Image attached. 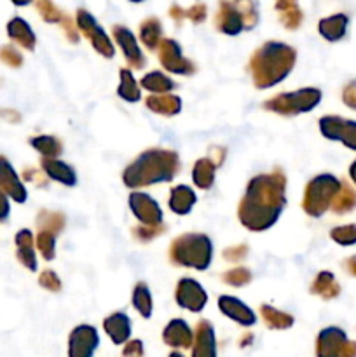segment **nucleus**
Here are the masks:
<instances>
[{
  "label": "nucleus",
  "instance_id": "nucleus-1",
  "mask_svg": "<svg viewBox=\"0 0 356 357\" xmlns=\"http://www.w3.org/2000/svg\"><path fill=\"white\" fill-rule=\"evenodd\" d=\"M342 183L335 176L330 174H323V176L313 180V183L307 188L306 197V208L307 213L318 216L321 213L327 211L330 202L337 197L339 190H341Z\"/></svg>",
  "mask_w": 356,
  "mask_h": 357
},
{
  "label": "nucleus",
  "instance_id": "nucleus-2",
  "mask_svg": "<svg viewBox=\"0 0 356 357\" xmlns=\"http://www.w3.org/2000/svg\"><path fill=\"white\" fill-rule=\"evenodd\" d=\"M320 357H356V344L339 328H328L320 335Z\"/></svg>",
  "mask_w": 356,
  "mask_h": 357
},
{
  "label": "nucleus",
  "instance_id": "nucleus-3",
  "mask_svg": "<svg viewBox=\"0 0 356 357\" xmlns=\"http://www.w3.org/2000/svg\"><path fill=\"white\" fill-rule=\"evenodd\" d=\"M180 246L178 260L187 264L188 267H208L209 261V243L202 236H194L192 239H184L177 243Z\"/></svg>",
  "mask_w": 356,
  "mask_h": 357
},
{
  "label": "nucleus",
  "instance_id": "nucleus-4",
  "mask_svg": "<svg viewBox=\"0 0 356 357\" xmlns=\"http://www.w3.org/2000/svg\"><path fill=\"white\" fill-rule=\"evenodd\" d=\"M321 132L330 139H341L348 149L356 150V122L341 117L321 119Z\"/></svg>",
  "mask_w": 356,
  "mask_h": 357
},
{
  "label": "nucleus",
  "instance_id": "nucleus-5",
  "mask_svg": "<svg viewBox=\"0 0 356 357\" xmlns=\"http://www.w3.org/2000/svg\"><path fill=\"white\" fill-rule=\"evenodd\" d=\"M177 300L181 305L187 307V309L201 310L206 302V295L202 293V289L199 288V284H195V282L192 281H184L177 293Z\"/></svg>",
  "mask_w": 356,
  "mask_h": 357
},
{
  "label": "nucleus",
  "instance_id": "nucleus-6",
  "mask_svg": "<svg viewBox=\"0 0 356 357\" xmlns=\"http://www.w3.org/2000/svg\"><path fill=\"white\" fill-rule=\"evenodd\" d=\"M0 185L6 188V190L9 192V194L13 195L16 201L21 202V201H24V197H27V194H24L23 187H21V183L17 181L14 171L10 169V166L7 164V160L2 159V157H0Z\"/></svg>",
  "mask_w": 356,
  "mask_h": 357
},
{
  "label": "nucleus",
  "instance_id": "nucleus-7",
  "mask_svg": "<svg viewBox=\"0 0 356 357\" xmlns=\"http://www.w3.org/2000/svg\"><path fill=\"white\" fill-rule=\"evenodd\" d=\"M348 16L344 14H335V16L327 17L320 23V31L325 38L335 42L341 40L346 35V28H348Z\"/></svg>",
  "mask_w": 356,
  "mask_h": 357
},
{
  "label": "nucleus",
  "instance_id": "nucleus-8",
  "mask_svg": "<svg viewBox=\"0 0 356 357\" xmlns=\"http://www.w3.org/2000/svg\"><path fill=\"white\" fill-rule=\"evenodd\" d=\"M220 303H222V309L223 312L229 314L230 317H234V319H237L239 323L243 324H251L255 321L253 314L250 312V310L246 309V307L243 305V303H239L237 300H232V298H222L220 300Z\"/></svg>",
  "mask_w": 356,
  "mask_h": 357
},
{
  "label": "nucleus",
  "instance_id": "nucleus-9",
  "mask_svg": "<svg viewBox=\"0 0 356 357\" xmlns=\"http://www.w3.org/2000/svg\"><path fill=\"white\" fill-rule=\"evenodd\" d=\"M131 204L135 206V215H138L140 218L145 220V222H152V213L159 216V208L156 206V202L150 201L149 197H145L143 194L133 195Z\"/></svg>",
  "mask_w": 356,
  "mask_h": 357
},
{
  "label": "nucleus",
  "instance_id": "nucleus-10",
  "mask_svg": "<svg viewBox=\"0 0 356 357\" xmlns=\"http://www.w3.org/2000/svg\"><path fill=\"white\" fill-rule=\"evenodd\" d=\"M105 328H107V331H110V335L114 337L115 342H122L129 333L128 317L122 316V314H115L114 317L107 319Z\"/></svg>",
  "mask_w": 356,
  "mask_h": 357
},
{
  "label": "nucleus",
  "instance_id": "nucleus-11",
  "mask_svg": "<svg viewBox=\"0 0 356 357\" xmlns=\"http://www.w3.org/2000/svg\"><path fill=\"white\" fill-rule=\"evenodd\" d=\"M334 208L337 213H348L356 208V194L349 185H342L337 197H335Z\"/></svg>",
  "mask_w": 356,
  "mask_h": 357
},
{
  "label": "nucleus",
  "instance_id": "nucleus-12",
  "mask_svg": "<svg viewBox=\"0 0 356 357\" xmlns=\"http://www.w3.org/2000/svg\"><path fill=\"white\" fill-rule=\"evenodd\" d=\"M173 199H171V208L177 213H187L188 208L194 204L195 197L187 187H180L173 192Z\"/></svg>",
  "mask_w": 356,
  "mask_h": 357
},
{
  "label": "nucleus",
  "instance_id": "nucleus-13",
  "mask_svg": "<svg viewBox=\"0 0 356 357\" xmlns=\"http://www.w3.org/2000/svg\"><path fill=\"white\" fill-rule=\"evenodd\" d=\"M316 289H318V293L325 295V296H327V298L339 295V291H341V288H339L337 282H335L334 275L328 274V272H323V274H321L320 278H318Z\"/></svg>",
  "mask_w": 356,
  "mask_h": 357
},
{
  "label": "nucleus",
  "instance_id": "nucleus-14",
  "mask_svg": "<svg viewBox=\"0 0 356 357\" xmlns=\"http://www.w3.org/2000/svg\"><path fill=\"white\" fill-rule=\"evenodd\" d=\"M332 239H334L335 243L342 244V246L356 244V225L337 227V229L332 230Z\"/></svg>",
  "mask_w": 356,
  "mask_h": 357
},
{
  "label": "nucleus",
  "instance_id": "nucleus-15",
  "mask_svg": "<svg viewBox=\"0 0 356 357\" xmlns=\"http://www.w3.org/2000/svg\"><path fill=\"white\" fill-rule=\"evenodd\" d=\"M9 35L14 38H20L23 44L28 45V47H31V44H34V35L28 30V24L23 23L21 20H14L13 23L9 24Z\"/></svg>",
  "mask_w": 356,
  "mask_h": 357
},
{
  "label": "nucleus",
  "instance_id": "nucleus-16",
  "mask_svg": "<svg viewBox=\"0 0 356 357\" xmlns=\"http://www.w3.org/2000/svg\"><path fill=\"white\" fill-rule=\"evenodd\" d=\"M45 169L49 171V174H51L52 178H56V180H59L61 183H73V180H75V176H73L72 171L68 169L66 166H63V164L59 162H45Z\"/></svg>",
  "mask_w": 356,
  "mask_h": 357
},
{
  "label": "nucleus",
  "instance_id": "nucleus-17",
  "mask_svg": "<svg viewBox=\"0 0 356 357\" xmlns=\"http://www.w3.org/2000/svg\"><path fill=\"white\" fill-rule=\"evenodd\" d=\"M135 305L138 307L140 312H142L145 317L150 314V305H152V302H150L149 293H147V289L143 288V286H140V288L135 291Z\"/></svg>",
  "mask_w": 356,
  "mask_h": 357
},
{
  "label": "nucleus",
  "instance_id": "nucleus-18",
  "mask_svg": "<svg viewBox=\"0 0 356 357\" xmlns=\"http://www.w3.org/2000/svg\"><path fill=\"white\" fill-rule=\"evenodd\" d=\"M143 84H145L147 87H150V89H170L171 87V82L168 79H164L163 75H159V73H152V75L147 77L145 80H143Z\"/></svg>",
  "mask_w": 356,
  "mask_h": 357
},
{
  "label": "nucleus",
  "instance_id": "nucleus-19",
  "mask_svg": "<svg viewBox=\"0 0 356 357\" xmlns=\"http://www.w3.org/2000/svg\"><path fill=\"white\" fill-rule=\"evenodd\" d=\"M122 75H124V79L128 80V82H126L124 86L121 87V94L126 98V100H129V101L138 100V89H136L135 86H131V84H135V82H133L131 75H129L128 72H124V73H122Z\"/></svg>",
  "mask_w": 356,
  "mask_h": 357
},
{
  "label": "nucleus",
  "instance_id": "nucleus-20",
  "mask_svg": "<svg viewBox=\"0 0 356 357\" xmlns=\"http://www.w3.org/2000/svg\"><path fill=\"white\" fill-rule=\"evenodd\" d=\"M342 96H344V103L348 105L349 108H355L356 110V82L348 84Z\"/></svg>",
  "mask_w": 356,
  "mask_h": 357
},
{
  "label": "nucleus",
  "instance_id": "nucleus-21",
  "mask_svg": "<svg viewBox=\"0 0 356 357\" xmlns=\"http://www.w3.org/2000/svg\"><path fill=\"white\" fill-rule=\"evenodd\" d=\"M7 213H9V206H7L6 197L0 194V218H6Z\"/></svg>",
  "mask_w": 356,
  "mask_h": 357
},
{
  "label": "nucleus",
  "instance_id": "nucleus-22",
  "mask_svg": "<svg viewBox=\"0 0 356 357\" xmlns=\"http://www.w3.org/2000/svg\"><path fill=\"white\" fill-rule=\"evenodd\" d=\"M346 268H348L353 275H356V257L349 258V260L346 261Z\"/></svg>",
  "mask_w": 356,
  "mask_h": 357
},
{
  "label": "nucleus",
  "instance_id": "nucleus-23",
  "mask_svg": "<svg viewBox=\"0 0 356 357\" xmlns=\"http://www.w3.org/2000/svg\"><path fill=\"white\" fill-rule=\"evenodd\" d=\"M349 174H351L353 181H355V183H356V160L351 164V167H349Z\"/></svg>",
  "mask_w": 356,
  "mask_h": 357
}]
</instances>
